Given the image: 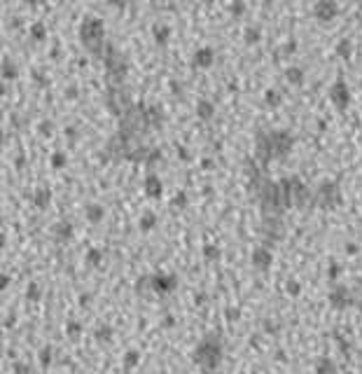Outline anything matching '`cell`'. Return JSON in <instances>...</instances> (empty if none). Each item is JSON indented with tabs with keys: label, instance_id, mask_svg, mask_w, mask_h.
Instances as JSON below:
<instances>
[{
	"label": "cell",
	"instance_id": "34",
	"mask_svg": "<svg viewBox=\"0 0 362 374\" xmlns=\"http://www.w3.org/2000/svg\"><path fill=\"white\" fill-rule=\"evenodd\" d=\"M31 37H33V40H37V42L47 40V26H44L42 21H36V24H31Z\"/></svg>",
	"mask_w": 362,
	"mask_h": 374
},
{
	"label": "cell",
	"instance_id": "15",
	"mask_svg": "<svg viewBox=\"0 0 362 374\" xmlns=\"http://www.w3.org/2000/svg\"><path fill=\"white\" fill-rule=\"evenodd\" d=\"M72 234H75V227L68 220H61V223H56L52 227V236L56 243H68L72 239Z\"/></svg>",
	"mask_w": 362,
	"mask_h": 374
},
{
	"label": "cell",
	"instance_id": "1",
	"mask_svg": "<svg viewBox=\"0 0 362 374\" xmlns=\"http://www.w3.org/2000/svg\"><path fill=\"white\" fill-rule=\"evenodd\" d=\"M294 148V136L288 129H259L255 131V161L266 166L271 159H285Z\"/></svg>",
	"mask_w": 362,
	"mask_h": 374
},
{
	"label": "cell",
	"instance_id": "39",
	"mask_svg": "<svg viewBox=\"0 0 362 374\" xmlns=\"http://www.w3.org/2000/svg\"><path fill=\"white\" fill-rule=\"evenodd\" d=\"M262 330H264V335H271V337H276V335L281 332V325H278L274 318H264V323H262Z\"/></svg>",
	"mask_w": 362,
	"mask_h": 374
},
{
	"label": "cell",
	"instance_id": "9",
	"mask_svg": "<svg viewBox=\"0 0 362 374\" xmlns=\"http://www.w3.org/2000/svg\"><path fill=\"white\" fill-rule=\"evenodd\" d=\"M327 299H329V306H332V309H339V311H344V309H348V306H353L355 304L353 293H351L346 285H336V288H332L329 295H327Z\"/></svg>",
	"mask_w": 362,
	"mask_h": 374
},
{
	"label": "cell",
	"instance_id": "31",
	"mask_svg": "<svg viewBox=\"0 0 362 374\" xmlns=\"http://www.w3.org/2000/svg\"><path fill=\"white\" fill-rule=\"evenodd\" d=\"M264 103L269 108H278L283 103V94L278 89H266L264 91Z\"/></svg>",
	"mask_w": 362,
	"mask_h": 374
},
{
	"label": "cell",
	"instance_id": "46",
	"mask_svg": "<svg viewBox=\"0 0 362 374\" xmlns=\"http://www.w3.org/2000/svg\"><path fill=\"white\" fill-rule=\"evenodd\" d=\"M77 304H80L82 309H84V306H89V304H91V295H89V293H82L80 297H77Z\"/></svg>",
	"mask_w": 362,
	"mask_h": 374
},
{
	"label": "cell",
	"instance_id": "18",
	"mask_svg": "<svg viewBox=\"0 0 362 374\" xmlns=\"http://www.w3.org/2000/svg\"><path fill=\"white\" fill-rule=\"evenodd\" d=\"M49 204H52V189L49 187H37L36 192H33V206L44 211Z\"/></svg>",
	"mask_w": 362,
	"mask_h": 374
},
{
	"label": "cell",
	"instance_id": "24",
	"mask_svg": "<svg viewBox=\"0 0 362 374\" xmlns=\"http://www.w3.org/2000/svg\"><path fill=\"white\" fill-rule=\"evenodd\" d=\"M112 335H115V330L110 328L108 323H103V325H98V328L94 330V339H96L98 344H108V341H112Z\"/></svg>",
	"mask_w": 362,
	"mask_h": 374
},
{
	"label": "cell",
	"instance_id": "41",
	"mask_svg": "<svg viewBox=\"0 0 362 374\" xmlns=\"http://www.w3.org/2000/svg\"><path fill=\"white\" fill-rule=\"evenodd\" d=\"M334 341H336V346H339V351H341V353H344V356H348V353H351V341H346L344 337H341V335H339V332H334Z\"/></svg>",
	"mask_w": 362,
	"mask_h": 374
},
{
	"label": "cell",
	"instance_id": "23",
	"mask_svg": "<svg viewBox=\"0 0 362 374\" xmlns=\"http://www.w3.org/2000/svg\"><path fill=\"white\" fill-rule=\"evenodd\" d=\"M122 363H124V370H136V367L141 365V351H138V348H129V351L124 353Z\"/></svg>",
	"mask_w": 362,
	"mask_h": 374
},
{
	"label": "cell",
	"instance_id": "55",
	"mask_svg": "<svg viewBox=\"0 0 362 374\" xmlns=\"http://www.w3.org/2000/svg\"><path fill=\"white\" fill-rule=\"evenodd\" d=\"M360 285H362V278H360Z\"/></svg>",
	"mask_w": 362,
	"mask_h": 374
},
{
	"label": "cell",
	"instance_id": "45",
	"mask_svg": "<svg viewBox=\"0 0 362 374\" xmlns=\"http://www.w3.org/2000/svg\"><path fill=\"white\" fill-rule=\"evenodd\" d=\"M161 325H164V328H166V330L176 328V316H171V313H168V316H164V321H161Z\"/></svg>",
	"mask_w": 362,
	"mask_h": 374
},
{
	"label": "cell",
	"instance_id": "7",
	"mask_svg": "<svg viewBox=\"0 0 362 374\" xmlns=\"http://www.w3.org/2000/svg\"><path fill=\"white\" fill-rule=\"evenodd\" d=\"M106 106H108V110H110L112 115L122 117L124 112H126V110L133 106L129 89H126V87H122V84H110V87H108V91H106Z\"/></svg>",
	"mask_w": 362,
	"mask_h": 374
},
{
	"label": "cell",
	"instance_id": "48",
	"mask_svg": "<svg viewBox=\"0 0 362 374\" xmlns=\"http://www.w3.org/2000/svg\"><path fill=\"white\" fill-rule=\"evenodd\" d=\"M346 255H358V250H360V248H358V243H346Z\"/></svg>",
	"mask_w": 362,
	"mask_h": 374
},
{
	"label": "cell",
	"instance_id": "30",
	"mask_svg": "<svg viewBox=\"0 0 362 374\" xmlns=\"http://www.w3.org/2000/svg\"><path fill=\"white\" fill-rule=\"evenodd\" d=\"M26 299L28 302H40L42 299V288L37 281H28L26 285Z\"/></svg>",
	"mask_w": 362,
	"mask_h": 374
},
{
	"label": "cell",
	"instance_id": "36",
	"mask_svg": "<svg viewBox=\"0 0 362 374\" xmlns=\"http://www.w3.org/2000/svg\"><path fill=\"white\" fill-rule=\"evenodd\" d=\"M49 159H52V166H54V169H63V166L68 164V154H66L63 150H54Z\"/></svg>",
	"mask_w": 362,
	"mask_h": 374
},
{
	"label": "cell",
	"instance_id": "54",
	"mask_svg": "<svg viewBox=\"0 0 362 374\" xmlns=\"http://www.w3.org/2000/svg\"><path fill=\"white\" fill-rule=\"evenodd\" d=\"M360 7H362V0H360Z\"/></svg>",
	"mask_w": 362,
	"mask_h": 374
},
{
	"label": "cell",
	"instance_id": "13",
	"mask_svg": "<svg viewBox=\"0 0 362 374\" xmlns=\"http://www.w3.org/2000/svg\"><path fill=\"white\" fill-rule=\"evenodd\" d=\"M192 63H194V68H199V71H208L213 63H215V49H213V47H199L194 52V56H192Z\"/></svg>",
	"mask_w": 362,
	"mask_h": 374
},
{
	"label": "cell",
	"instance_id": "16",
	"mask_svg": "<svg viewBox=\"0 0 362 374\" xmlns=\"http://www.w3.org/2000/svg\"><path fill=\"white\" fill-rule=\"evenodd\" d=\"M283 77H285V82H288L290 87H301L304 80H306V73H304L301 66H290V68H285Z\"/></svg>",
	"mask_w": 362,
	"mask_h": 374
},
{
	"label": "cell",
	"instance_id": "29",
	"mask_svg": "<svg viewBox=\"0 0 362 374\" xmlns=\"http://www.w3.org/2000/svg\"><path fill=\"white\" fill-rule=\"evenodd\" d=\"M84 262L89 267H101L103 264V250L101 248H89L87 255H84Z\"/></svg>",
	"mask_w": 362,
	"mask_h": 374
},
{
	"label": "cell",
	"instance_id": "4",
	"mask_svg": "<svg viewBox=\"0 0 362 374\" xmlns=\"http://www.w3.org/2000/svg\"><path fill=\"white\" fill-rule=\"evenodd\" d=\"M281 192L283 199H285V206H297V208H309L313 204V194L309 187L304 185V180H299L297 176H288V178H281Z\"/></svg>",
	"mask_w": 362,
	"mask_h": 374
},
{
	"label": "cell",
	"instance_id": "17",
	"mask_svg": "<svg viewBox=\"0 0 362 374\" xmlns=\"http://www.w3.org/2000/svg\"><path fill=\"white\" fill-rule=\"evenodd\" d=\"M84 218H87V223H91V224L103 223V218H106V208H103L101 204H96V201H91V204L84 206Z\"/></svg>",
	"mask_w": 362,
	"mask_h": 374
},
{
	"label": "cell",
	"instance_id": "3",
	"mask_svg": "<svg viewBox=\"0 0 362 374\" xmlns=\"http://www.w3.org/2000/svg\"><path fill=\"white\" fill-rule=\"evenodd\" d=\"M80 42L89 54H103V45H106V24L103 19L89 14L84 17V21L80 24Z\"/></svg>",
	"mask_w": 362,
	"mask_h": 374
},
{
	"label": "cell",
	"instance_id": "5",
	"mask_svg": "<svg viewBox=\"0 0 362 374\" xmlns=\"http://www.w3.org/2000/svg\"><path fill=\"white\" fill-rule=\"evenodd\" d=\"M101 59L106 63L108 82H110V84H122L124 77H126V71H129L124 54L119 52V49H115V47H106L103 54H101Z\"/></svg>",
	"mask_w": 362,
	"mask_h": 374
},
{
	"label": "cell",
	"instance_id": "53",
	"mask_svg": "<svg viewBox=\"0 0 362 374\" xmlns=\"http://www.w3.org/2000/svg\"><path fill=\"white\" fill-rule=\"evenodd\" d=\"M250 374H259V372H250Z\"/></svg>",
	"mask_w": 362,
	"mask_h": 374
},
{
	"label": "cell",
	"instance_id": "35",
	"mask_svg": "<svg viewBox=\"0 0 362 374\" xmlns=\"http://www.w3.org/2000/svg\"><path fill=\"white\" fill-rule=\"evenodd\" d=\"M341 274H344V267H341L336 260H332V262L327 264V281H339Z\"/></svg>",
	"mask_w": 362,
	"mask_h": 374
},
{
	"label": "cell",
	"instance_id": "14",
	"mask_svg": "<svg viewBox=\"0 0 362 374\" xmlns=\"http://www.w3.org/2000/svg\"><path fill=\"white\" fill-rule=\"evenodd\" d=\"M143 189H145V194L150 196V199H161V194H164V183H161V178L157 173H147V178L143 180Z\"/></svg>",
	"mask_w": 362,
	"mask_h": 374
},
{
	"label": "cell",
	"instance_id": "21",
	"mask_svg": "<svg viewBox=\"0 0 362 374\" xmlns=\"http://www.w3.org/2000/svg\"><path fill=\"white\" fill-rule=\"evenodd\" d=\"M82 335H84V325L80 321H75V318L66 321V337L71 339V341H77Z\"/></svg>",
	"mask_w": 362,
	"mask_h": 374
},
{
	"label": "cell",
	"instance_id": "49",
	"mask_svg": "<svg viewBox=\"0 0 362 374\" xmlns=\"http://www.w3.org/2000/svg\"><path fill=\"white\" fill-rule=\"evenodd\" d=\"M40 134H42V136L52 134V122H42V126H40Z\"/></svg>",
	"mask_w": 362,
	"mask_h": 374
},
{
	"label": "cell",
	"instance_id": "2",
	"mask_svg": "<svg viewBox=\"0 0 362 374\" xmlns=\"http://www.w3.org/2000/svg\"><path fill=\"white\" fill-rule=\"evenodd\" d=\"M222 358H224V351H222L220 339L215 335H206L194 346V353H192V360L206 372H215L222 365Z\"/></svg>",
	"mask_w": 362,
	"mask_h": 374
},
{
	"label": "cell",
	"instance_id": "25",
	"mask_svg": "<svg viewBox=\"0 0 362 374\" xmlns=\"http://www.w3.org/2000/svg\"><path fill=\"white\" fill-rule=\"evenodd\" d=\"M2 80L5 82H9V80H17V75H19V71H17V63L14 61H9L7 56H2Z\"/></svg>",
	"mask_w": 362,
	"mask_h": 374
},
{
	"label": "cell",
	"instance_id": "52",
	"mask_svg": "<svg viewBox=\"0 0 362 374\" xmlns=\"http://www.w3.org/2000/svg\"><path fill=\"white\" fill-rule=\"evenodd\" d=\"M24 2H26V5H31V7H33V5H37V2H40V0H24Z\"/></svg>",
	"mask_w": 362,
	"mask_h": 374
},
{
	"label": "cell",
	"instance_id": "27",
	"mask_svg": "<svg viewBox=\"0 0 362 374\" xmlns=\"http://www.w3.org/2000/svg\"><path fill=\"white\" fill-rule=\"evenodd\" d=\"M334 54L339 56V59H348V56L353 54V42H351L348 37H341L334 47Z\"/></svg>",
	"mask_w": 362,
	"mask_h": 374
},
{
	"label": "cell",
	"instance_id": "10",
	"mask_svg": "<svg viewBox=\"0 0 362 374\" xmlns=\"http://www.w3.org/2000/svg\"><path fill=\"white\" fill-rule=\"evenodd\" d=\"M311 12H313V17L318 19L320 24H327V21L336 19V14H339V2H336V0H316Z\"/></svg>",
	"mask_w": 362,
	"mask_h": 374
},
{
	"label": "cell",
	"instance_id": "12",
	"mask_svg": "<svg viewBox=\"0 0 362 374\" xmlns=\"http://www.w3.org/2000/svg\"><path fill=\"white\" fill-rule=\"evenodd\" d=\"M250 262H253L255 269L266 271V269H271V264H274V253L266 248V246H257V248H253V253H250Z\"/></svg>",
	"mask_w": 362,
	"mask_h": 374
},
{
	"label": "cell",
	"instance_id": "50",
	"mask_svg": "<svg viewBox=\"0 0 362 374\" xmlns=\"http://www.w3.org/2000/svg\"><path fill=\"white\" fill-rule=\"evenodd\" d=\"M9 285V274H0V290H7Z\"/></svg>",
	"mask_w": 362,
	"mask_h": 374
},
{
	"label": "cell",
	"instance_id": "33",
	"mask_svg": "<svg viewBox=\"0 0 362 374\" xmlns=\"http://www.w3.org/2000/svg\"><path fill=\"white\" fill-rule=\"evenodd\" d=\"M259 40H262V31H259V28L250 26L243 31V42H246V45H257Z\"/></svg>",
	"mask_w": 362,
	"mask_h": 374
},
{
	"label": "cell",
	"instance_id": "44",
	"mask_svg": "<svg viewBox=\"0 0 362 374\" xmlns=\"http://www.w3.org/2000/svg\"><path fill=\"white\" fill-rule=\"evenodd\" d=\"M14 325H17V316H14V313H7V316H5V321H2V328L12 330Z\"/></svg>",
	"mask_w": 362,
	"mask_h": 374
},
{
	"label": "cell",
	"instance_id": "26",
	"mask_svg": "<svg viewBox=\"0 0 362 374\" xmlns=\"http://www.w3.org/2000/svg\"><path fill=\"white\" fill-rule=\"evenodd\" d=\"M201 255H203L206 262H217L220 255H222V250H220V246H215V243H203Z\"/></svg>",
	"mask_w": 362,
	"mask_h": 374
},
{
	"label": "cell",
	"instance_id": "19",
	"mask_svg": "<svg viewBox=\"0 0 362 374\" xmlns=\"http://www.w3.org/2000/svg\"><path fill=\"white\" fill-rule=\"evenodd\" d=\"M171 36H173V31H171V26H166V24H157V26L152 28V37H154V42L159 47H166Z\"/></svg>",
	"mask_w": 362,
	"mask_h": 374
},
{
	"label": "cell",
	"instance_id": "38",
	"mask_svg": "<svg viewBox=\"0 0 362 374\" xmlns=\"http://www.w3.org/2000/svg\"><path fill=\"white\" fill-rule=\"evenodd\" d=\"M246 9H248L246 0H231L229 2V12L234 14V17H243V14H246Z\"/></svg>",
	"mask_w": 362,
	"mask_h": 374
},
{
	"label": "cell",
	"instance_id": "6",
	"mask_svg": "<svg viewBox=\"0 0 362 374\" xmlns=\"http://www.w3.org/2000/svg\"><path fill=\"white\" fill-rule=\"evenodd\" d=\"M341 201H344V194L336 180H323L313 194V206H318L323 211H334L336 206H341Z\"/></svg>",
	"mask_w": 362,
	"mask_h": 374
},
{
	"label": "cell",
	"instance_id": "37",
	"mask_svg": "<svg viewBox=\"0 0 362 374\" xmlns=\"http://www.w3.org/2000/svg\"><path fill=\"white\" fill-rule=\"evenodd\" d=\"M301 290H304V288H301V283L297 281V278H290V281L285 283V293L290 295V297H299Z\"/></svg>",
	"mask_w": 362,
	"mask_h": 374
},
{
	"label": "cell",
	"instance_id": "43",
	"mask_svg": "<svg viewBox=\"0 0 362 374\" xmlns=\"http://www.w3.org/2000/svg\"><path fill=\"white\" fill-rule=\"evenodd\" d=\"M12 374H31V365L19 360V363H14V365H12Z\"/></svg>",
	"mask_w": 362,
	"mask_h": 374
},
{
	"label": "cell",
	"instance_id": "20",
	"mask_svg": "<svg viewBox=\"0 0 362 374\" xmlns=\"http://www.w3.org/2000/svg\"><path fill=\"white\" fill-rule=\"evenodd\" d=\"M196 117H199V119H203V122L213 119V117H215V103H211L208 98L199 101V103H196Z\"/></svg>",
	"mask_w": 362,
	"mask_h": 374
},
{
	"label": "cell",
	"instance_id": "32",
	"mask_svg": "<svg viewBox=\"0 0 362 374\" xmlns=\"http://www.w3.org/2000/svg\"><path fill=\"white\" fill-rule=\"evenodd\" d=\"M52 353H54V348L49 346V344L40 348V353H37V363H40V367H42V370H47V367L52 365Z\"/></svg>",
	"mask_w": 362,
	"mask_h": 374
},
{
	"label": "cell",
	"instance_id": "56",
	"mask_svg": "<svg viewBox=\"0 0 362 374\" xmlns=\"http://www.w3.org/2000/svg\"><path fill=\"white\" fill-rule=\"evenodd\" d=\"M360 87H362V80H360Z\"/></svg>",
	"mask_w": 362,
	"mask_h": 374
},
{
	"label": "cell",
	"instance_id": "8",
	"mask_svg": "<svg viewBox=\"0 0 362 374\" xmlns=\"http://www.w3.org/2000/svg\"><path fill=\"white\" fill-rule=\"evenodd\" d=\"M327 96H329V103H332L339 112L348 110V106H351V89H348L346 80H341V77L332 82V87H329V91H327Z\"/></svg>",
	"mask_w": 362,
	"mask_h": 374
},
{
	"label": "cell",
	"instance_id": "22",
	"mask_svg": "<svg viewBox=\"0 0 362 374\" xmlns=\"http://www.w3.org/2000/svg\"><path fill=\"white\" fill-rule=\"evenodd\" d=\"M157 224H159V218L152 213V211L143 213V215H141V220H138V227H141V232H145V234L152 232V229H154Z\"/></svg>",
	"mask_w": 362,
	"mask_h": 374
},
{
	"label": "cell",
	"instance_id": "47",
	"mask_svg": "<svg viewBox=\"0 0 362 374\" xmlns=\"http://www.w3.org/2000/svg\"><path fill=\"white\" fill-rule=\"evenodd\" d=\"M108 5H112V7H117V9H126L129 0H108Z\"/></svg>",
	"mask_w": 362,
	"mask_h": 374
},
{
	"label": "cell",
	"instance_id": "42",
	"mask_svg": "<svg viewBox=\"0 0 362 374\" xmlns=\"http://www.w3.org/2000/svg\"><path fill=\"white\" fill-rule=\"evenodd\" d=\"M224 318H227L229 323L241 321V309L239 306H227V309H224Z\"/></svg>",
	"mask_w": 362,
	"mask_h": 374
},
{
	"label": "cell",
	"instance_id": "28",
	"mask_svg": "<svg viewBox=\"0 0 362 374\" xmlns=\"http://www.w3.org/2000/svg\"><path fill=\"white\" fill-rule=\"evenodd\" d=\"M316 374H336V363L332 358H320L316 363Z\"/></svg>",
	"mask_w": 362,
	"mask_h": 374
},
{
	"label": "cell",
	"instance_id": "51",
	"mask_svg": "<svg viewBox=\"0 0 362 374\" xmlns=\"http://www.w3.org/2000/svg\"><path fill=\"white\" fill-rule=\"evenodd\" d=\"M194 302L199 304V306H201V304H206V295H203V293H196V295H194Z\"/></svg>",
	"mask_w": 362,
	"mask_h": 374
},
{
	"label": "cell",
	"instance_id": "40",
	"mask_svg": "<svg viewBox=\"0 0 362 374\" xmlns=\"http://www.w3.org/2000/svg\"><path fill=\"white\" fill-rule=\"evenodd\" d=\"M171 206L182 211V208L187 206V192H182V189H180V192H176V194H173V201H171Z\"/></svg>",
	"mask_w": 362,
	"mask_h": 374
},
{
	"label": "cell",
	"instance_id": "11",
	"mask_svg": "<svg viewBox=\"0 0 362 374\" xmlns=\"http://www.w3.org/2000/svg\"><path fill=\"white\" fill-rule=\"evenodd\" d=\"M150 288L157 295H168L178 288V276L176 274H154L150 276Z\"/></svg>",
	"mask_w": 362,
	"mask_h": 374
}]
</instances>
